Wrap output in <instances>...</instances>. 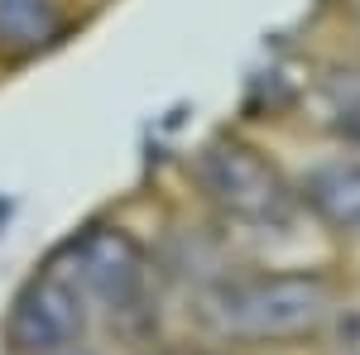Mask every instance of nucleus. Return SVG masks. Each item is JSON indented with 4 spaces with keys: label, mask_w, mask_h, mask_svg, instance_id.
Returning a JSON list of instances; mask_svg holds the SVG:
<instances>
[{
    "label": "nucleus",
    "mask_w": 360,
    "mask_h": 355,
    "mask_svg": "<svg viewBox=\"0 0 360 355\" xmlns=\"http://www.w3.org/2000/svg\"><path fill=\"white\" fill-rule=\"evenodd\" d=\"M346 355H360V317L346 327Z\"/></svg>",
    "instance_id": "nucleus-8"
},
{
    "label": "nucleus",
    "mask_w": 360,
    "mask_h": 355,
    "mask_svg": "<svg viewBox=\"0 0 360 355\" xmlns=\"http://www.w3.org/2000/svg\"><path fill=\"white\" fill-rule=\"evenodd\" d=\"M91 302L77 288V278L68 273L63 259H49L44 269H34L25 278V288L10 302V322L5 336L15 355H49L63 346H82L86 331H91Z\"/></svg>",
    "instance_id": "nucleus-4"
},
{
    "label": "nucleus",
    "mask_w": 360,
    "mask_h": 355,
    "mask_svg": "<svg viewBox=\"0 0 360 355\" xmlns=\"http://www.w3.org/2000/svg\"><path fill=\"white\" fill-rule=\"evenodd\" d=\"M68 0H0V58L25 63L68 34Z\"/></svg>",
    "instance_id": "nucleus-6"
},
{
    "label": "nucleus",
    "mask_w": 360,
    "mask_h": 355,
    "mask_svg": "<svg viewBox=\"0 0 360 355\" xmlns=\"http://www.w3.org/2000/svg\"><path fill=\"white\" fill-rule=\"evenodd\" d=\"M49 355H96V351L82 341V346H63V351H49Z\"/></svg>",
    "instance_id": "nucleus-9"
},
{
    "label": "nucleus",
    "mask_w": 360,
    "mask_h": 355,
    "mask_svg": "<svg viewBox=\"0 0 360 355\" xmlns=\"http://www.w3.org/2000/svg\"><path fill=\"white\" fill-rule=\"evenodd\" d=\"M341 312V278L327 269H226L197 288V322L217 341H303Z\"/></svg>",
    "instance_id": "nucleus-1"
},
{
    "label": "nucleus",
    "mask_w": 360,
    "mask_h": 355,
    "mask_svg": "<svg viewBox=\"0 0 360 355\" xmlns=\"http://www.w3.org/2000/svg\"><path fill=\"white\" fill-rule=\"evenodd\" d=\"M293 183L303 212L322 231H332L346 245H360V159H322Z\"/></svg>",
    "instance_id": "nucleus-5"
},
{
    "label": "nucleus",
    "mask_w": 360,
    "mask_h": 355,
    "mask_svg": "<svg viewBox=\"0 0 360 355\" xmlns=\"http://www.w3.org/2000/svg\"><path fill=\"white\" fill-rule=\"evenodd\" d=\"M154 355H178V351H154Z\"/></svg>",
    "instance_id": "nucleus-11"
},
{
    "label": "nucleus",
    "mask_w": 360,
    "mask_h": 355,
    "mask_svg": "<svg viewBox=\"0 0 360 355\" xmlns=\"http://www.w3.org/2000/svg\"><path fill=\"white\" fill-rule=\"evenodd\" d=\"M58 259L77 278L96 317L111 322H135L149 312L154 293V254L144 250L139 235H130L115 221H91L82 226L68 245L58 250Z\"/></svg>",
    "instance_id": "nucleus-3"
},
{
    "label": "nucleus",
    "mask_w": 360,
    "mask_h": 355,
    "mask_svg": "<svg viewBox=\"0 0 360 355\" xmlns=\"http://www.w3.org/2000/svg\"><path fill=\"white\" fill-rule=\"evenodd\" d=\"M202 355H231V351H202Z\"/></svg>",
    "instance_id": "nucleus-10"
},
{
    "label": "nucleus",
    "mask_w": 360,
    "mask_h": 355,
    "mask_svg": "<svg viewBox=\"0 0 360 355\" xmlns=\"http://www.w3.org/2000/svg\"><path fill=\"white\" fill-rule=\"evenodd\" d=\"M322 96H327V125L332 135L360 144V67H341L322 82Z\"/></svg>",
    "instance_id": "nucleus-7"
},
{
    "label": "nucleus",
    "mask_w": 360,
    "mask_h": 355,
    "mask_svg": "<svg viewBox=\"0 0 360 355\" xmlns=\"http://www.w3.org/2000/svg\"><path fill=\"white\" fill-rule=\"evenodd\" d=\"M193 192L197 202L236 231H269V226H288L298 202V183L283 168L250 144L245 135H217L193 154Z\"/></svg>",
    "instance_id": "nucleus-2"
}]
</instances>
